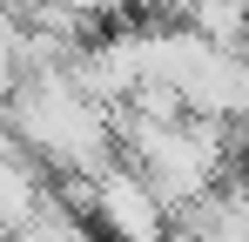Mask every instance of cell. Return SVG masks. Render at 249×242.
<instances>
[{"mask_svg": "<svg viewBox=\"0 0 249 242\" xmlns=\"http://www.w3.org/2000/svg\"><path fill=\"white\" fill-rule=\"evenodd\" d=\"M88 222H101L108 242H168V208H162V195L142 182L135 161H101V168H94Z\"/></svg>", "mask_w": 249, "mask_h": 242, "instance_id": "1", "label": "cell"}, {"mask_svg": "<svg viewBox=\"0 0 249 242\" xmlns=\"http://www.w3.org/2000/svg\"><path fill=\"white\" fill-rule=\"evenodd\" d=\"M175 20H189L209 47H236V40L249 34V7L243 0H182Z\"/></svg>", "mask_w": 249, "mask_h": 242, "instance_id": "2", "label": "cell"}, {"mask_svg": "<svg viewBox=\"0 0 249 242\" xmlns=\"http://www.w3.org/2000/svg\"><path fill=\"white\" fill-rule=\"evenodd\" d=\"M122 7H135V14H175L182 0H122Z\"/></svg>", "mask_w": 249, "mask_h": 242, "instance_id": "3", "label": "cell"}, {"mask_svg": "<svg viewBox=\"0 0 249 242\" xmlns=\"http://www.w3.org/2000/svg\"><path fill=\"white\" fill-rule=\"evenodd\" d=\"M243 7H249V0H243Z\"/></svg>", "mask_w": 249, "mask_h": 242, "instance_id": "4", "label": "cell"}]
</instances>
